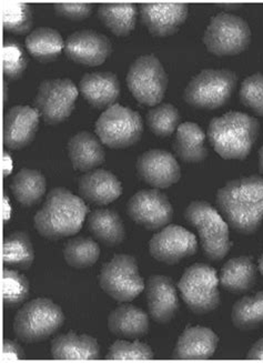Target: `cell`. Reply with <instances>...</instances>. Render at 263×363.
<instances>
[{
    "label": "cell",
    "instance_id": "d4e9b609",
    "mask_svg": "<svg viewBox=\"0 0 263 363\" xmlns=\"http://www.w3.org/2000/svg\"><path fill=\"white\" fill-rule=\"evenodd\" d=\"M108 328L117 337L138 339L148 333L149 317L135 306L121 305L110 313Z\"/></svg>",
    "mask_w": 263,
    "mask_h": 363
},
{
    "label": "cell",
    "instance_id": "7a4b0ae2",
    "mask_svg": "<svg viewBox=\"0 0 263 363\" xmlns=\"http://www.w3.org/2000/svg\"><path fill=\"white\" fill-rule=\"evenodd\" d=\"M88 211L82 198L66 188H55L35 216L33 223L44 238L58 240L79 233Z\"/></svg>",
    "mask_w": 263,
    "mask_h": 363
},
{
    "label": "cell",
    "instance_id": "44dd1931",
    "mask_svg": "<svg viewBox=\"0 0 263 363\" xmlns=\"http://www.w3.org/2000/svg\"><path fill=\"white\" fill-rule=\"evenodd\" d=\"M78 189L82 199L97 206L109 205L123 194V186L117 177L103 169L82 174Z\"/></svg>",
    "mask_w": 263,
    "mask_h": 363
},
{
    "label": "cell",
    "instance_id": "7402d4cb",
    "mask_svg": "<svg viewBox=\"0 0 263 363\" xmlns=\"http://www.w3.org/2000/svg\"><path fill=\"white\" fill-rule=\"evenodd\" d=\"M79 91L92 107L108 109L121 97V82L113 72H91L80 80Z\"/></svg>",
    "mask_w": 263,
    "mask_h": 363
},
{
    "label": "cell",
    "instance_id": "9a60e30c",
    "mask_svg": "<svg viewBox=\"0 0 263 363\" xmlns=\"http://www.w3.org/2000/svg\"><path fill=\"white\" fill-rule=\"evenodd\" d=\"M135 167L139 178L157 189L172 187L181 178V169L174 155L161 149L143 152Z\"/></svg>",
    "mask_w": 263,
    "mask_h": 363
},
{
    "label": "cell",
    "instance_id": "8fae6325",
    "mask_svg": "<svg viewBox=\"0 0 263 363\" xmlns=\"http://www.w3.org/2000/svg\"><path fill=\"white\" fill-rule=\"evenodd\" d=\"M101 289L119 302H130L145 289V281L139 274L135 257L117 255L101 269Z\"/></svg>",
    "mask_w": 263,
    "mask_h": 363
},
{
    "label": "cell",
    "instance_id": "60d3db41",
    "mask_svg": "<svg viewBox=\"0 0 263 363\" xmlns=\"http://www.w3.org/2000/svg\"><path fill=\"white\" fill-rule=\"evenodd\" d=\"M57 15L72 21H82L91 15L94 11L92 4L59 3L54 5Z\"/></svg>",
    "mask_w": 263,
    "mask_h": 363
},
{
    "label": "cell",
    "instance_id": "9c48e42d",
    "mask_svg": "<svg viewBox=\"0 0 263 363\" xmlns=\"http://www.w3.org/2000/svg\"><path fill=\"white\" fill-rule=\"evenodd\" d=\"M251 30L248 23L233 13H218L206 29L203 43L216 56H235L248 48Z\"/></svg>",
    "mask_w": 263,
    "mask_h": 363
},
{
    "label": "cell",
    "instance_id": "1f68e13d",
    "mask_svg": "<svg viewBox=\"0 0 263 363\" xmlns=\"http://www.w3.org/2000/svg\"><path fill=\"white\" fill-rule=\"evenodd\" d=\"M35 259L33 242L26 233L16 231L6 237L3 246V260L6 266L28 269Z\"/></svg>",
    "mask_w": 263,
    "mask_h": 363
},
{
    "label": "cell",
    "instance_id": "30bf717a",
    "mask_svg": "<svg viewBox=\"0 0 263 363\" xmlns=\"http://www.w3.org/2000/svg\"><path fill=\"white\" fill-rule=\"evenodd\" d=\"M127 84L133 97L145 106H157L164 99L168 76L154 55L135 59L127 74Z\"/></svg>",
    "mask_w": 263,
    "mask_h": 363
},
{
    "label": "cell",
    "instance_id": "bcb514c9",
    "mask_svg": "<svg viewBox=\"0 0 263 363\" xmlns=\"http://www.w3.org/2000/svg\"><path fill=\"white\" fill-rule=\"evenodd\" d=\"M259 169H260L261 174H263V146L259 151Z\"/></svg>",
    "mask_w": 263,
    "mask_h": 363
},
{
    "label": "cell",
    "instance_id": "4fadbf2b",
    "mask_svg": "<svg viewBox=\"0 0 263 363\" xmlns=\"http://www.w3.org/2000/svg\"><path fill=\"white\" fill-rule=\"evenodd\" d=\"M127 213L135 223L151 231L164 229L174 218L172 202L157 189H143L135 194L128 201Z\"/></svg>",
    "mask_w": 263,
    "mask_h": 363
},
{
    "label": "cell",
    "instance_id": "52a82bcc",
    "mask_svg": "<svg viewBox=\"0 0 263 363\" xmlns=\"http://www.w3.org/2000/svg\"><path fill=\"white\" fill-rule=\"evenodd\" d=\"M217 270L207 264H194L180 278L178 289L186 307L197 315H206L220 305Z\"/></svg>",
    "mask_w": 263,
    "mask_h": 363
},
{
    "label": "cell",
    "instance_id": "5b68a950",
    "mask_svg": "<svg viewBox=\"0 0 263 363\" xmlns=\"http://www.w3.org/2000/svg\"><path fill=\"white\" fill-rule=\"evenodd\" d=\"M64 323L62 308L47 298H37L18 310L13 330L19 340L36 343L56 333Z\"/></svg>",
    "mask_w": 263,
    "mask_h": 363
},
{
    "label": "cell",
    "instance_id": "74e56055",
    "mask_svg": "<svg viewBox=\"0 0 263 363\" xmlns=\"http://www.w3.org/2000/svg\"><path fill=\"white\" fill-rule=\"evenodd\" d=\"M28 65V58L18 41L7 39L4 43L3 72L8 79L16 80L23 76Z\"/></svg>",
    "mask_w": 263,
    "mask_h": 363
},
{
    "label": "cell",
    "instance_id": "8d00e7d4",
    "mask_svg": "<svg viewBox=\"0 0 263 363\" xmlns=\"http://www.w3.org/2000/svg\"><path fill=\"white\" fill-rule=\"evenodd\" d=\"M29 281L26 277L15 270L5 269L3 272V301L5 307L16 308L29 297Z\"/></svg>",
    "mask_w": 263,
    "mask_h": 363
},
{
    "label": "cell",
    "instance_id": "7dc6e473",
    "mask_svg": "<svg viewBox=\"0 0 263 363\" xmlns=\"http://www.w3.org/2000/svg\"><path fill=\"white\" fill-rule=\"evenodd\" d=\"M259 270L263 274V252L261 255L260 259H259Z\"/></svg>",
    "mask_w": 263,
    "mask_h": 363
},
{
    "label": "cell",
    "instance_id": "3957f363",
    "mask_svg": "<svg viewBox=\"0 0 263 363\" xmlns=\"http://www.w3.org/2000/svg\"><path fill=\"white\" fill-rule=\"evenodd\" d=\"M260 133V123L247 113L229 111L216 117L208 127V138L216 152L223 159L245 160Z\"/></svg>",
    "mask_w": 263,
    "mask_h": 363
},
{
    "label": "cell",
    "instance_id": "f6af8a7d",
    "mask_svg": "<svg viewBox=\"0 0 263 363\" xmlns=\"http://www.w3.org/2000/svg\"><path fill=\"white\" fill-rule=\"evenodd\" d=\"M218 7L225 8L227 11H233V9H237L240 8V4H218Z\"/></svg>",
    "mask_w": 263,
    "mask_h": 363
},
{
    "label": "cell",
    "instance_id": "ffe728a7",
    "mask_svg": "<svg viewBox=\"0 0 263 363\" xmlns=\"http://www.w3.org/2000/svg\"><path fill=\"white\" fill-rule=\"evenodd\" d=\"M219 337L211 329L191 327L184 331L172 351L174 360H207L215 354Z\"/></svg>",
    "mask_w": 263,
    "mask_h": 363
},
{
    "label": "cell",
    "instance_id": "ee69618b",
    "mask_svg": "<svg viewBox=\"0 0 263 363\" xmlns=\"http://www.w3.org/2000/svg\"><path fill=\"white\" fill-rule=\"evenodd\" d=\"M11 169H13V162L11 157L8 154H4V176L11 174Z\"/></svg>",
    "mask_w": 263,
    "mask_h": 363
},
{
    "label": "cell",
    "instance_id": "f546056e",
    "mask_svg": "<svg viewBox=\"0 0 263 363\" xmlns=\"http://www.w3.org/2000/svg\"><path fill=\"white\" fill-rule=\"evenodd\" d=\"M46 178L38 170L21 169L13 177L11 189L19 203L31 207L40 201L46 192Z\"/></svg>",
    "mask_w": 263,
    "mask_h": 363
},
{
    "label": "cell",
    "instance_id": "484cf974",
    "mask_svg": "<svg viewBox=\"0 0 263 363\" xmlns=\"http://www.w3.org/2000/svg\"><path fill=\"white\" fill-rule=\"evenodd\" d=\"M219 281L223 289L233 294L250 291L257 281V267L250 257H237L223 264Z\"/></svg>",
    "mask_w": 263,
    "mask_h": 363
},
{
    "label": "cell",
    "instance_id": "d6a6232c",
    "mask_svg": "<svg viewBox=\"0 0 263 363\" xmlns=\"http://www.w3.org/2000/svg\"><path fill=\"white\" fill-rule=\"evenodd\" d=\"M231 320L240 330H252L263 325V291L241 298L233 305Z\"/></svg>",
    "mask_w": 263,
    "mask_h": 363
},
{
    "label": "cell",
    "instance_id": "e0dca14e",
    "mask_svg": "<svg viewBox=\"0 0 263 363\" xmlns=\"http://www.w3.org/2000/svg\"><path fill=\"white\" fill-rule=\"evenodd\" d=\"M141 21L156 37L172 36L184 25L189 13L186 4H141Z\"/></svg>",
    "mask_w": 263,
    "mask_h": 363
},
{
    "label": "cell",
    "instance_id": "f35d334b",
    "mask_svg": "<svg viewBox=\"0 0 263 363\" xmlns=\"http://www.w3.org/2000/svg\"><path fill=\"white\" fill-rule=\"evenodd\" d=\"M154 358V351L146 343L125 340L116 341L106 356V360L110 361H150Z\"/></svg>",
    "mask_w": 263,
    "mask_h": 363
},
{
    "label": "cell",
    "instance_id": "5bb4252c",
    "mask_svg": "<svg viewBox=\"0 0 263 363\" xmlns=\"http://www.w3.org/2000/svg\"><path fill=\"white\" fill-rule=\"evenodd\" d=\"M197 251L196 235L178 225H167L149 242L151 257L167 264H178Z\"/></svg>",
    "mask_w": 263,
    "mask_h": 363
},
{
    "label": "cell",
    "instance_id": "8992f818",
    "mask_svg": "<svg viewBox=\"0 0 263 363\" xmlns=\"http://www.w3.org/2000/svg\"><path fill=\"white\" fill-rule=\"evenodd\" d=\"M237 82V74L231 70H202L186 86L184 100L192 107L209 111L218 109L230 99Z\"/></svg>",
    "mask_w": 263,
    "mask_h": 363
},
{
    "label": "cell",
    "instance_id": "7bdbcfd3",
    "mask_svg": "<svg viewBox=\"0 0 263 363\" xmlns=\"http://www.w3.org/2000/svg\"><path fill=\"white\" fill-rule=\"evenodd\" d=\"M248 360L263 361V337L252 345L247 354Z\"/></svg>",
    "mask_w": 263,
    "mask_h": 363
},
{
    "label": "cell",
    "instance_id": "277c9868",
    "mask_svg": "<svg viewBox=\"0 0 263 363\" xmlns=\"http://www.w3.org/2000/svg\"><path fill=\"white\" fill-rule=\"evenodd\" d=\"M184 217L199 233L205 256L212 261L223 260L233 242L229 240V227L221 213L209 202L196 200L186 207Z\"/></svg>",
    "mask_w": 263,
    "mask_h": 363
},
{
    "label": "cell",
    "instance_id": "e575fe53",
    "mask_svg": "<svg viewBox=\"0 0 263 363\" xmlns=\"http://www.w3.org/2000/svg\"><path fill=\"white\" fill-rule=\"evenodd\" d=\"M1 17L4 29L16 35H25L33 28V9L27 4L3 3Z\"/></svg>",
    "mask_w": 263,
    "mask_h": 363
},
{
    "label": "cell",
    "instance_id": "cb8c5ba5",
    "mask_svg": "<svg viewBox=\"0 0 263 363\" xmlns=\"http://www.w3.org/2000/svg\"><path fill=\"white\" fill-rule=\"evenodd\" d=\"M68 155L72 167L79 172H90L106 162L101 141L88 131H82L70 139Z\"/></svg>",
    "mask_w": 263,
    "mask_h": 363
},
{
    "label": "cell",
    "instance_id": "4dcf8cb0",
    "mask_svg": "<svg viewBox=\"0 0 263 363\" xmlns=\"http://www.w3.org/2000/svg\"><path fill=\"white\" fill-rule=\"evenodd\" d=\"M29 54L39 62H52L65 49V41L56 29L43 27L31 31L26 38Z\"/></svg>",
    "mask_w": 263,
    "mask_h": 363
},
{
    "label": "cell",
    "instance_id": "ac0fdd59",
    "mask_svg": "<svg viewBox=\"0 0 263 363\" xmlns=\"http://www.w3.org/2000/svg\"><path fill=\"white\" fill-rule=\"evenodd\" d=\"M40 113L36 108L15 106L8 111L4 121V143L13 150H21L33 143L38 130Z\"/></svg>",
    "mask_w": 263,
    "mask_h": 363
},
{
    "label": "cell",
    "instance_id": "d6986e66",
    "mask_svg": "<svg viewBox=\"0 0 263 363\" xmlns=\"http://www.w3.org/2000/svg\"><path fill=\"white\" fill-rule=\"evenodd\" d=\"M147 302L149 313L155 321L168 323L179 310L176 284L170 277L155 274L147 284Z\"/></svg>",
    "mask_w": 263,
    "mask_h": 363
},
{
    "label": "cell",
    "instance_id": "7c38bea8",
    "mask_svg": "<svg viewBox=\"0 0 263 363\" xmlns=\"http://www.w3.org/2000/svg\"><path fill=\"white\" fill-rule=\"evenodd\" d=\"M77 97V87L72 80H45L37 91L35 108L47 125H58L70 117Z\"/></svg>",
    "mask_w": 263,
    "mask_h": 363
},
{
    "label": "cell",
    "instance_id": "2e32d148",
    "mask_svg": "<svg viewBox=\"0 0 263 363\" xmlns=\"http://www.w3.org/2000/svg\"><path fill=\"white\" fill-rule=\"evenodd\" d=\"M64 50L72 62L84 66H99L113 54V44L103 33L88 29L72 33L65 43Z\"/></svg>",
    "mask_w": 263,
    "mask_h": 363
},
{
    "label": "cell",
    "instance_id": "603a6c76",
    "mask_svg": "<svg viewBox=\"0 0 263 363\" xmlns=\"http://www.w3.org/2000/svg\"><path fill=\"white\" fill-rule=\"evenodd\" d=\"M52 357L58 361H91L101 356L97 339L70 331L52 340Z\"/></svg>",
    "mask_w": 263,
    "mask_h": 363
},
{
    "label": "cell",
    "instance_id": "b9f144b4",
    "mask_svg": "<svg viewBox=\"0 0 263 363\" xmlns=\"http://www.w3.org/2000/svg\"><path fill=\"white\" fill-rule=\"evenodd\" d=\"M25 351L21 348V345L16 341L6 339L3 342V351H1V358L4 361L23 360L25 359Z\"/></svg>",
    "mask_w": 263,
    "mask_h": 363
},
{
    "label": "cell",
    "instance_id": "ab89813d",
    "mask_svg": "<svg viewBox=\"0 0 263 363\" xmlns=\"http://www.w3.org/2000/svg\"><path fill=\"white\" fill-rule=\"evenodd\" d=\"M241 103L263 117V74H253L242 82L240 87Z\"/></svg>",
    "mask_w": 263,
    "mask_h": 363
},
{
    "label": "cell",
    "instance_id": "6da1fadb",
    "mask_svg": "<svg viewBox=\"0 0 263 363\" xmlns=\"http://www.w3.org/2000/svg\"><path fill=\"white\" fill-rule=\"evenodd\" d=\"M220 213L237 233H256L263 220V178L249 176L228 182L216 197Z\"/></svg>",
    "mask_w": 263,
    "mask_h": 363
},
{
    "label": "cell",
    "instance_id": "d590c367",
    "mask_svg": "<svg viewBox=\"0 0 263 363\" xmlns=\"http://www.w3.org/2000/svg\"><path fill=\"white\" fill-rule=\"evenodd\" d=\"M179 123V111L172 104H161L152 108L147 115L149 128L159 137L172 136L178 129Z\"/></svg>",
    "mask_w": 263,
    "mask_h": 363
},
{
    "label": "cell",
    "instance_id": "836d02e7",
    "mask_svg": "<svg viewBox=\"0 0 263 363\" xmlns=\"http://www.w3.org/2000/svg\"><path fill=\"white\" fill-rule=\"evenodd\" d=\"M99 256V245L87 237L70 239L64 248L65 260L74 268L84 269L94 266Z\"/></svg>",
    "mask_w": 263,
    "mask_h": 363
},
{
    "label": "cell",
    "instance_id": "f1b7e54d",
    "mask_svg": "<svg viewBox=\"0 0 263 363\" xmlns=\"http://www.w3.org/2000/svg\"><path fill=\"white\" fill-rule=\"evenodd\" d=\"M98 17L116 36H128L135 29L138 7L135 4H103L98 8Z\"/></svg>",
    "mask_w": 263,
    "mask_h": 363
},
{
    "label": "cell",
    "instance_id": "4316f807",
    "mask_svg": "<svg viewBox=\"0 0 263 363\" xmlns=\"http://www.w3.org/2000/svg\"><path fill=\"white\" fill-rule=\"evenodd\" d=\"M206 135L197 123H184L177 129L174 149L177 156L188 164H198L208 157Z\"/></svg>",
    "mask_w": 263,
    "mask_h": 363
},
{
    "label": "cell",
    "instance_id": "ba28073f",
    "mask_svg": "<svg viewBox=\"0 0 263 363\" xmlns=\"http://www.w3.org/2000/svg\"><path fill=\"white\" fill-rule=\"evenodd\" d=\"M142 133L141 116L119 104L108 108L96 123L98 138L109 148H129L140 140Z\"/></svg>",
    "mask_w": 263,
    "mask_h": 363
},
{
    "label": "cell",
    "instance_id": "83f0119b",
    "mask_svg": "<svg viewBox=\"0 0 263 363\" xmlns=\"http://www.w3.org/2000/svg\"><path fill=\"white\" fill-rule=\"evenodd\" d=\"M88 227L96 238L108 247H116L125 240V230L121 216L111 209H97L88 217Z\"/></svg>",
    "mask_w": 263,
    "mask_h": 363
}]
</instances>
